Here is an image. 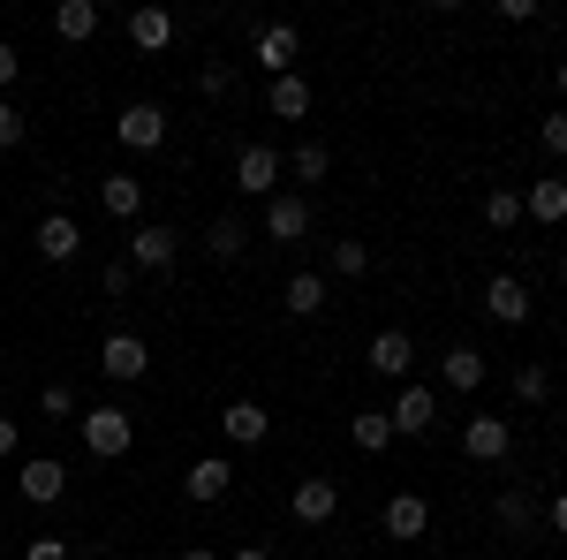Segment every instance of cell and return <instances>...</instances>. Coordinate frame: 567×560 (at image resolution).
<instances>
[{
  "instance_id": "obj_1",
  "label": "cell",
  "mask_w": 567,
  "mask_h": 560,
  "mask_svg": "<svg viewBox=\"0 0 567 560\" xmlns=\"http://www.w3.org/2000/svg\"><path fill=\"white\" fill-rule=\"evenodd\" d=\"M76 431H84V447L99 455V462H122L136 447V417L122 409V401H99V409H84L76 417Z\"/></svg>"
},
{
  "instance_id": "obj_2",
  "label": "cell",
  "mask_w": 567,
  "mask_h": 560,
  "mask_svg": "<svg viewBox=\"0 0 567 560\" xmlns=\"http://www.w3.org/2000/svg\"><path fill=\"white\" fill-rule=\"evenodd\" d=\"M114 136H122V152H159L167 144V106L159 99H130L114 114Z\"/></svg>"
},
{
  "instance_id": "obj_3",
  "label": "cell",
  "mask_w": 567,
  "mask_h": 560,
  "mask_svg": "<svg viewBox=\"0 0 567 560\" xmlns=\"http://www.w3.org/2000/svg\"><path fill=\"white\" fill-rule=\"evenodd\" d=\"M122 258H130L136 273H167V265L182 258V235L167 227V220H136V227H130V251H122Z\"/></svg>"
},
{
  "instance_id": "obj_4",
  "label": "cell",
  "mask_w": 567,
  "mask_h": 560,
  "mask_svg": "<svg viewBox=\"0 0 567 560\" xmlns=\"http://www.w3.org/2000/svg\"><path fill=\"white\" fill-rule=\"evenodd\" d=\"M393 439H424V431L439 425V387H424V379H409V387L393 394Z\"/></svg>"
},
{
  "instance_id": "obj_5",
  "label": "cell",
  "mask_w": 567,
  "mask_h": 560,
  "mask_svg": "<svg viewBox=\"0 0 567 560\" xmlns=\"http://www.w3.org/2000/svg\"><path fill=\"white\" fill-rule=\"evenodd\" d=\"M99 371H106L114 387H136V379L152 371V348H144V334H106V342H99Z\"/></svg>"
},
{
  "instance_id": "obj_6",
  "label": "cell",
  "mask_w": 567,
  "mask_h": 560,
  "mask_svg": "<svg viewBox=\"0 0 567 560\" xmlns=\"http://www.w3.org/2000/svg\"><path fill=\"white\" fill-rule=\"evenodd\" d=\"M363 371H371V379H393V387H409V371H416V342H409L401 326H386L379 342L363 348Z\"/></svg>"
},
{
  "instance_id": "obj_7",
  "label": "cell",
  "mask_w": 567,
  "mask_h": 560,
  "mask_svg": "<svg viewBox=\"0 0 567 560\" xmlns=\"http://www.w3.org/2000/svg\"><path fill=\"white\" fill-rule=\"evenodd\" d=\"M16 492H23L31 508H61V500H69V470H61L53 455H23V470H16Z\"/></svg>"
},
{
  "instance_id": "obj_8",
  "label": "cell",
  "mask_w": 567,
  "mask_h": 560,
  "mask_svg": "<svg viewBox=\"0 0 567 560\" xmlns=\"http://www.w3.org/2000/svg\"><path fill=\"white\" fill-rule=\"evenodd\" d=\"M296 53H303V31L296 23H265L258 39H250V61H258L265 77H296Z\"/></svg>"
},
{
  "instance_id": "obj_9",
  "label": "cell",
  "mask_w": 567,
  "mask_h": 560,
  "mask_svg": "<svg viewBox=\"0 0 567 560\" xmlns=\"http://www.w3.org/2000/svg\"><path fill=\"white\" fill-rule=\"evenodd\" d=\"M31 251H39L45 265H76L84 258V227H76L69 213H45L39 227H31Z\"/></svg>"
},
{
  "instance_id": "obj_10",
  "label": "cell",
  "mask_w": 567,
  "mask_h": 560,
  "mask_svg": "<svg viewBox=\"0 0 567 560\" xmlns=\"http://www.w3.org/2000/svg\"><path fill=\"white\" fill-rule=\"evenodd\" d=\"M280 152L272 144H243L235 152V182H243V197H280Z\"/></svg>"
},
{
  "instance_id": "obj_11",
  "label": "cell",
  "mask_w": 567,
  "mask_h": 560,
  "mask_svg": "<svg viewBox=\"0 0 567 560\" xmlns=\"http://www.w3.org/2000/svg\"><path fill=\"white\" fill-rule=\"evenodd\" d=\"M462 455H470V462H507V455H515V425L477 409V417L462 425Z\"/></svg>"
},
{
  "instance_id": "obj_12",
  "label": "cell",
  "mask_w": 567,
  "mask_h": 560,
  "mask_svg": "<svg viewBox=\"0 0 567 560\" xmlns=\"http://www.w3.org/2000/svg\"><path fill=\"white\" fill-rule=\"evenodd\" d=\"M288 508H296L303 530H326V522L341 516V485H333V477H303V485L288 492Z\"/></svg>"
},
{
  "instance_id": "obj_13",
  "label": "cell",
  "mask_w": 567,
  "mask_h": 560,
  "mask_svg": "<svg viewBox=\"0 0 567 560\" xmlns=\"http://www.w3.org/2000/svg\"><path fill=\"white\" fill-rule=\"evenodd\" d=\"M219 439H227V447H265V439H272V409H265V401H227V409H219Z\"/></svg>"
},
{
  "instance_id": "obj_14",
  "label": "cell",
  "mask_w": 567,
  "mask_h": 560,
  "mask_svg": "<svg viewBox=\"0 0 567 560\" xmlns=\"http://www.w3.org/2000/svg\"><path fill=\"white\" fill-rule=\"evenodd\" d=\"M424 530H432V500L401 485V492H393V500H386V538H393V546H416Z\"/></svg>"
},
{
  "instance_id": "obj_15",
  "label": "cell",
  "mask_w": 567,
  "mask_h": 560,
  "mask_svg": "<svg viewBox=\"0 0 567 560\" xmlns=\"http://www.w3.org/2000/svg\"><path fill=\"white\" fill-rule=\"evenodd\" d=\"M265 235H272V243H303L310 235V197H296V190L265 197Z\"/></svg>"
},
{
  "instance_id": "obj_16",
  "label": "cell",
  "mask_w": 567,
  "mask_h": 560,
  "mask_svg": "<svg viewBox=\"0 0 567 560\" xmlns=\"http://www.w3.org/2000/svg\"><path fill=\"white\" fill-rule=\"evenodd\" d=\"M99 213H106V220H130V227H136V220H144V182H136L130 167H114L106 182H99Z\"/></svg>"
},
{
  "instance_id": "obj_17",
  "label": "cell",
  "mask_w": 567,
  "mask_h": 560,
  "mask_svg": "<svg viewBox=\"0 0 567 560\" xmlns=\"http://www.w3.org/2000/svg\"><path fill=\"white\" fill-rule=\"evenodd\" d=\"M484 310H492L499 326H529V288L515 273H492V281H484Z\"/></svg>"
},
{
  "instance_id": "obj_18",
  "label": "cell",
  "mask_w": 567,
  "mask_h": 560,
  "mask_svg": "<svg viewBox=\"0 0 567 560\" xmlns=\"http://www.w3.org/2000/svg\"><path fill=\"white\" fill-rule=\"evenodd\" d=\"M227 485H235V462H227V455H205V462H189V477H182V492H189L197 508L227 500Z\"/></svg>"
},
{
  "instance_id": "obj_19",
  "label": "cell",
  "mask_w": 567,
  "mask_h": 560,
  "mask_svg": "<svg viewBox=\"0 0 567 560\" xmlns=\"http://www.w3.org/2000/svg\"><path fill=\"white\" fill-rule=\"evenodd\" d=\"M523 220H537V227H560V220H567V174L529 182V190H523Z\"/></svg>"
},
{
  "instance_id": "obj_20",
  "label": "cell",
  "mask_w": 567,
  "mask_h": 560,
  "mask_svg": "<svg viewBox=\"0 0 567 560\" xmlns=\"http://www.w3.org/2000/svg\"><path fill=\"white\" fill-rule=\"evenodd\" d=\"M439 387H446V394H477L484 387V356L470 342H454L446 356H439Z\"/></svg>"
},
{
  "instance_id": "obj_21",
  "label": "cell",
  "mask_w": 567,
  "mask_h": 560,
  "mask_svg": "<svg viewBox=\"0 0 567 560\" xmlns=\"http://www.w3.org/2000/svg\"><path fill=\"white\" fill-rule=\"evenodd\" d=\"M280 167H288V182H296V197H310V182H326V174H333V152H326L318 136H303Z\"/></svg>"
},
{
  "instance_id": "obj_22",
  "label": "cell",
  "mask_w": 567,
  "mask_h": 560,
  "mask_svg": "<svg viewBox=\"0 0 567 560\" xmlns=\"http://www.w3.org/2000/svg\"><path fill=\"white\" fill-rule=\"evenodd\" d=\"M53 39L61 45H91L99 39V0H61V8H53Z\"/></svg>"
},
{
  "instance_id": "obj_23",
  "label": "cell",
  "mask_w": 567,
  "mask_h": 560,
  "mask_svg": "<svg viewBox=\"0 0 567 560\" xmlns=\"http://www.w3.org/2000/svg\"><path fill=\"white\" fill-rule=\"evenodd\" d=\"M492 516H499V530H507V538H529V530H537V516H545V508H537V492H529V485H507V492H499V508H492Z\"/></svg>"
},
{
  "instance_id": "obj_24",
  "label": "cell",
  "mask_w": 567,
  "mask_h": 560,
  "mask_svg": "<svg viewBox=\"0 0 567 560\" xmlns=\"http://www.w3.org/2000/svg\"><path fill=\"white\" fill-rule=\"evenodd\" d=\"M265 106H272L280 122H303V114H310V77H303V69H296V77H272Z\"/></svg>"
},
{
  "instance_id": "obj_25",
  "label": "cell",
  "mask_w": 567,
  "mask_h": 560,
  "mask_svg": "<svg viewBox=\"0 0 567 560\" xmlns=\"http://www.w3.org/2000/svg\"><path fill=\"white\" fill-rule=\"evenodd\" d=\"M349 439H355V455H386V447H393V417H386V409H355Z\"/></svg>"
},
{
  "instance_id": "obj_26",
  "label": "cell",
  "mask_w": 567,
  "mask_h": 560,
  "mask_svg": "<svg viewBox=\"0 0 567 560\" xmlns=\"http://www.w3.org/2000/svg\"><path fill=\"white\" fill-rule=\"evenodd\" d=\"M243 243H250V227H243V213H219L213 227H205V251H213L219 265H235V258H243Z\"/></svg>"
},
{
  "instance_id": "obj_27",
  "label": "cell",
  "mask_w": 567,
  "mask_h": 560,
  "mask_svg": "<svg viewBox=\"0 0 567 560\" xmlns=\"http://www.w3.org/2000/svg\"><path fill=\"white\" fill-rule=\"evenodd\" d=\"M280 303H288V318H318V310H326V273H310V265H303V273L288 281V296H280Z\"/></svg>"
},
{
  "instance_id": "obj_28",
  "label": "cell",
  "mask_w": 567,
  "mask_h": 560,
  "mask_svg": "<svg viewBox=\"0 0 567 560\" xmlns=\"http://www.w3.org/2000/svg\"><path fill=\"white\" fill-rule=\"evenodd\" d=\"M484 227L492 235H515L523 227V190H484Z\"/></svg>"
},
{
  "instance_id": "obj_29",
  "label": "cell",
  "mask_w": 567,
  "mask_h": 560,
  "mask_svg": "<svg viewBox=\"0 0 567 560\" xmlns=\"http://www.w3.org/2000/svg\"><path fill=\"white\" fill-rule=\"evenodd\" d=\"M130 39L144 45V53H159V45L175 39V16H167V8H136V16H130Z\"/></svg>"
},
{
  "instance_id": "obj_30",
  "label": "cell",
  "mask_w": 567,
  "mask_h": 560,
  "mask_svg": "<svg viewBox=\"0 0 567 560\" xmlns=\"http://www.w3.org/2000/svg\"><path fill=\"white\" fill-rule=\"evenodd\" d=\"M39 409L53 417V425H76V417H84V401H76V387H69V379H53V387H39Z\"/></svg>"
},
{
  "instance_id": "obj_31",
  "label": "cell",
  "mask_w": 567,
  "mask_h": 560,
  "mask_svg": "<svg viewBox=\"0 0 567 560\" xmlns=\"http://www.w3.org/2000/svg\"><path fill=\"white\" fill-rule=\"evenodd\" d=\"M507 387H515V401L537 409V401H553V371H545V364H515V379H507Z\"/></svg>"
},
{
  "instance_id": "obj_32",
  "label": "cell",
  "mask_w": 567,
  "mask_h": 560,
  "mask_svg": "<svg viewBox=\"0 0 567 560\" xmlns=\"http://www.w3.org/2000/svg\"><path fill=\"white\" fill-rule=\"evenodd\" d=\"M326 273H333V281H363V273H371V251H363V243H333V251H326Z\"/></svg>"
},
{
  "instance_id": "obj_33",
  "label": "cell",
  "mask_w": 567,
  "mask_h": 560,
  "mask_svg": "<svg viewBox=\"0 0 567 560\" xmlns=\"http://www.w3.org/2000/svg\"><path fill=\"white\" fill-rule=\"evenodd\" d=\"M23 136H31V122H23V106H16V99H0V152H16Z\"/></svg>"
},
{
  "instance_id": "obj_34",
  "label": "cell",
  "mask_w": 567,
  "mask_h": 560,
  "mask_svg": "<svg viewBox=\"0 0 567 560\" xmlns=\"http://www.w3.org/2000/svg\"><path fill=\"white\" fill-rule=\"evenodd\" d=\"M545 152H553V160H567V106H553V114H545Z\"/></svg>"
},
{
  "instance_id": "obj_35",
  "label": "cell",
  "mask_w": 567,
  "mask_h": 560,
  "mask_svg": "<svg viewBox=\"0 0 567 560\" xmlns=\"http://www.w3.org/2000/svg\"><path fill=\"white\" fill-rule=\"evenodd\" d=\"M99 281H106V296H130V288H136V265L130 258H106V273H99Z\"/></svg>"
},
{
  "instance_id": "obj_36",
  "label": "cell",
  "mask_w": 567,
  "mask_h": 560,
  "mask_svg": "<svg viewBox=\"0 0 567 560\" xmlns=\"http://www.w3.org/2000/svg\"><path fill=\"white\" fill-rule=\"evenodd\" d=\"M197 84H205V99H227V91H235V69H227V61H213Z\"/></svg>"
},
{
  "instance_id": "obj_37",
  "label": "cell",
  "mask_w": 567,
  "mask_h": 560,
  "mask_svg": "<svg viewBox=\"0 0 567 560\" xmlns=\"http://www.w3.org/2000/svg\"><path fill=\"white\" fill-rule=\"evenodd\" d=\"M16 77H23V53L0 39V99H8V84H16Z\"/></svg>"
},
{
  "instance_id": "obj_38",
  "label": "cell",
  "mask_w": 567,
  "mask_h": 560,
  "mask_svg": "<svg viewBox=\"0 0 567 560\" xmlns=\"http://www.w3.org/2000/svg\"><path fill=\"white\" fill-rule=\"evenodd\" d=\"M23 560H76V553H69L61 538H31V546H23Z\"/></svg>"
},
{
  "instance_id": "obj_39",
  "label": "cell",
  "mask_w": 567,
  "mask_h": 560,
  "mask_svg": "<svg viewBox=\"0 0 567 560\" xmlns=\"http://www.w3.org/2000/svg\"><path fill=\"white\" fill-rule=\"evenodd\" d=\"M8 455H23V425H16V417H0V462H8Z\"/></svg>"
},
{
  "instance_id": "obj_40",
  "label": "cell",
  "mask_w": 567,
  "mask_h": 560,
  "mask_svg": "<svg viewBox=\"0 0 567 560\" xmlns=\"http://www.w3.org/2000/svg\"><path fill=\"white\" fill-rule=\"evenodd\" d=\"M545 522H553V530L567 538V492H553V508H545Z\"/></svg>"
},
{
  "instance_id": "obj_41",
  "label": "cell",
  "mask_w": 567,
  "mask_h": 560,
  "mask_svg": "<svg viewBox=\"0 0 567 560\" xmlns=\"http://www.w3.org/2000/svg\"><path fill=\"white\" fill-rule=\"evenodd\" d=\"M227 560H272V553H265V546H235Z\"/></svg>"
},
{
  "instance_id": "obj_42",
  "label": "cell",
  "mask_w": 567,
  "mask_h": 560,
  "mask_svg": "<svg viewBox=\"0 0 567 560\" xmlns=\"http://www.w3.org/2000/svg\"><path fill=\"white\" fill-rule=\"evenodd\" d=\"M182 560H219V553L213 546H182Z\"/></svg>"
},
{
  "instance_id": "obj_43",
  "label": "cell",
  "mask_w": 567,
  "mask_h": 560,
  "mask_svg": "<svg viewBox=\"0 0 567 560\" xmlns=\"http://www.w3.org/2000/svg\"><path fill=\"white\" fill-rule=\"evenodd\" d=\"M553 84H560V106H567V61H560V69H553Z\"/></svg>"
},
{
  "instance_id": "obj_44",
  "label": "cell",
  "mask_w": 567,
  "mask_h": 560,
  "mask_svg": "<svg viewBox=\"0 0 567 560\" xmlns=\"http://www.w3.org/2000/svg\"><path fill=\"white\" fill-rule=\"evenodd\" d=\"M560 281H567V258H560Z\"/></svg>"
}]
</instances>
